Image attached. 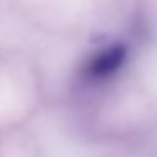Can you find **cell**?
<instances>
[{
  "label": "cell",
  "instance_id": "cell-1",
  "mask_svg": "<svg viewBox=\"0 0 157 157\" xmlns=\"http://www.w3.org/2000/svg\"><path fill=\"white\" fill-rule=\"evenodd\" d=\"M127 61V46L113 44L98 51L85 66V75L91 81H106L118 75Z\"/></svg>",
  "mask_w": 157,
  "mask_h": 157
}]
</instances>
